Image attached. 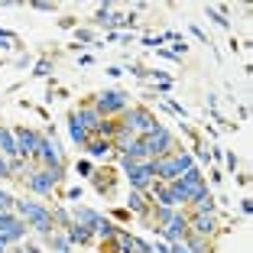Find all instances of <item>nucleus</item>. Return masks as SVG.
Masks as SVG:
<instances>
[{"label": "nucleus", "instance_id": "1", "mask_svg": "<svg viewBox=\"0 0 253 253\" xmlns=\"http://www.w3.org/2000/svg\"><path fill=\"white\" fill-rule=\"evenodd\" d=\"M114 159L120 163V172L126 175L130 188H136V192H149V188H153V182H156V175H153V159H146V163H136V159L117 156V153H114Z\"/></svg>", "mask_w": 253, "mask_h": 253}, {"label": "nucleus", "instance_id": "2", "mask_svg": "<svg viewBox=\"0 0 253 253\" xmlns=\"http://www.w3.org/2000/svg\"><path fill=\"white\" fill-rule=\"evenodd\" d=\"M91 104H94V111L101 117H120L124 111H130L133 101H130V91H124V88H104L91 97Z\"/></svg>", "mask_w": 253, "mask_h": 253}, {"label": "nucleus", "instance_id": "3", "mask_svg": "<svg viewBox=\"0 0 253 253\" xmlns=\"http://www.w3.org/2000/svg\"><path fill=\"white\" fill-rule=\"evenodd\" d=\"M117 120H120L124 126H130V130H133L140 140H143V136H149V133H156L159 126H163V124L156 120V114L149 111L146 104H130V111H124Z\"/></svg>", "mask_w": 253, "mask_h": 253}, {"label": "nucleus", "instance_id": "4", "mask_svg": "<svg viewBox=\"0 0 253 253\" xmlns=\"http://www.w3.org/2000/svg\"><path fill=\"white\" fill-rule=\"evenodd\" d=\"M36 166H42V169H55V166H68L65 159V149H62L59 136H55V126L49 124L42 133V143H39V153H36Z\"/></svg>", "mask_w": 253, "mask_h": 253}, {"label": "nucleus", "instance_id": "5", "mask_svg": "<svg viewBox=\"0 0 253 253\" xmlns=\"http://www.w3.org/2000/svg\"><path fill=\"white\" fill-rule=\"evenodd\" d=\"M23 188L30 195H39V198H55V195H59V182H55L52 172L42 169V166H36V169L23 179Z\"/></svg>", "mask_w": 253, "mask_h": 253}, {"label": "nucleus", "instance_id": "6", "mask_svg": "<svg viewBox=\"0 0 253 253\" xmlns=\"http://www.w3.org/2000/svg\"><path fill=\"white\" fill-rule=\"evenodd\" d=\"M30 237V224L23 221L16 211H7V214H0V240L7 247H16L23 240Z\"/></svg>", "mask_w": 253, "mask_h": 253}, {"label": "nucleus", "instance_id": "7", "mask_svg": "<svg viewBox=\"0 0 253 253\" xmlns=\"http://www.w3.org/2000/svg\"><path fill=\"white\" fill-rule=\"evenodd\" d=\"M143 143H146V149H149V159L169 156V153H175V149H179V143H175V133H172L169 126H159L156 133L143 136Z\"/></svg>", "mask_w": 253, "mask_h": 253}, {"label": "nucleus", "instance_id": "8", "mask_svg": "<svg viewBox=\"0 0 253 253\" xmlns=\"http://www.w3.org/2000/svg\"><path fill=\"white\" fill-rule=\"evenodd\" d=\"M13 140H16V156L36 163V153H39V143H42V133H36L33 126H16V130H13Z\"/></svg>", "mask_w": 253, "mask_h": 253}, {"label": "nucleus", "instance_id": "9", "mask_svg": "<svg viewBox=\"0 0 253 253\" xmlns=\"http://www.w3.org/2000/svg\"><path fill=\"white\" fill-rule=\"evenodd\" d=\"M188 234L205 237V240H214L217 234H221V214H188Z\"/></svg>", "mask_w": 253, "mask_h": 253}, {"label": "nucleus", "instance_id": "10", "mask_svg": "<svg viewBox=\"0 0 253 253\" xmlns=\"http://www.w3.org/2000/svg\"><path fill=\"white\" fill-rule=\"evenodd\" d=\"M91 188H94L101 198H114V192H117V175H114L111 166H97V169L91 172Z\"/></svg>", "mask_w": 253, "mask_h": 253}, {"label": "nucleus", "instance_id": "11", "mask_svg": "<svg viewBox=\"0 0 253 253\" xmlns=\"http://www.w3.org/2000/svg\"><path fill=\"white\" fill-rule=\"evenodd\" d=\"M185 234H188V214H185V208H182L163 224V234H159V237H163L166 244H175V240H185Z\"/></svg>", "mask_w": 253, "mask_h": 253}, {"label": "nucleus", "instance_id": "12", "mask_svg": "<svg viewBox=\"0 0 253 253\" xmlns=\"http://www.w3.org/2000/svg\"><path fill=\"white\" fill-rule=\"evenodd\" d=\"M84 153H88L91 163H104V166L114 159V146H111V140H101V136H91L88 146H84Z\"/></svg>", "mask_w": 253, "mask_h": 253}, {"label": "nucleus", "instance_id": "13", "mask_svg": "<svg viewBox=\"0 0 253 253\" xmlns=\"http://www.w3.org/2000/svg\"><path fill=\"white\" fill-rule=\"evenodd\" d=\"M72 221L75 224H84V227H91V231H94L97 224L104 221V214H101V211H94V208H88V205H82V201H75V205H72Z\"/></svg>", "mask_w": 253, "mask_h": 253}, {"label": "nucleus", "instance_id": "14", "mask_svg": "<svg viewBox=\"0 0 253 253\" xmlns=\"http://www.w3.org/2000/svg\"><path fill=\"white\" fill-rule=\"evenodd\" d=\"M75 117H78V120H82V124H84V130H88L91 136L97 133V126H101V120H104V117H101V114L94 111V104H91V101H82V104L75 107Z\"/></svg>", "mask_w": 253, "mask_h": 253}, {"label": "nucleus", "instance_id": "15", "mask_svg": "<svg viewBox=\"0 0 253 253\" xmlns=\"http://www.w3.org/2000/svg\"><path fill=\"white\" fill-rule=\"evenodd\" d=\"M149 208H153L149 195H146V192H136V188H130V195H126V211L146 221V217H149Z\"/></svg>", "mask_w": 253, "mask_h": 253}, {"label": "nucleus", "instance_id": "16", "mask_svg": "<svg viewBox=\"0 0 253 253\" xmlns=\"http://www.w3.org/2000/svg\"><path fill=\"white\" fill-rule=\"evenodd\" d=\"M68 136H72V143H78L82 149L88 146V140H91V133L84 130V124H82V120L75 117V111L68 114Z\"/></svg>", "mask_w": 253, "mask_h": 253}, {"label": "nucleus", "instance_id": "17", "mask_svg": "<svg viewBox=\"0 0 253 253\" xmlns=\"http://www.w3.org/2000/svg\"><path fill=\"white\" fill-rule=\"evenodd\" d=\"M65 237H68V244H72V247H84V244L94 240V231L84 227V224H72V227L65 231Z\"/></svg>", "mask_w": 253, "mask_h": 253}, {"label": "nucleus", "instance_id": "18", "mask_svg": "<svg viewBox=\"0 0 253 253\" xmlns=\"http://www.w3.org/2000/svg\"><path fill=\"white\" fill-rule=\"evenodd\" d=\"M188 208H192L188 214H217V198L208 192V195H201L198 201H192Z\"/></svg>", "mask_w": 253, "mask_h": 253}, {"label": "nucleus", "instance_id": "19", "mask_svg": "<svg viewBox=\"0 0 253 253\" xmlns=\"http://www.w3.org/2000/svg\"><path fill=\"white\" fill-rule=\"evenodd\" d=\"M0 156L16 159V140H13V130L0 124Z\"/></svg>", "mask_w": 253, "mask_h": 253}, {"label": "nucleus", "instance_id": "20", "mask_svg": "<svg viewBox=\"0 0 253 253\" xmlns=\"http://www.w3.org/2000/svg\"><path fill=\"white\" fill-rule=\"evenodd\" d=\"M52 221H55V227H59V231H68V227H72V208H65V205H59V201H55L52 205Z\"/></svg>", "mask_w": 253, "mask_h": 253}, {"label": "nucleus", "instance_id": "21", "mask_svg": "<svg viewBox=\"0 0 253 253\" xmlns=\"http://www.w3.org/2000/svg\"><path fill=\"white\" fill-rule=\"evenodd\" d=\"M185 247H188L192 253H214V240L195 237V234H185Z\"/></svg>", "mask_w": 253, "mask_h": 253}, {"label": "nucleus", "instance_id": "22", "mask_svg": "<svg viewBox=\"0 0 253 253\" xmlns=\"http://www.w3.org/2000/svg\"><path fill=\"white\" fill-rule=\"evenodd\" d=\"M117 231H120L117 224H114L111 217H104V221H101V224L94 227V237H101V244H107V240H114V237H117Z\"/></svg>", "mask_w": 253, "mask_h": 253}, {"label": "nucleus", "instance_id": "23", "mask_svg": "<svg viewBox=\"0 0 253 253\" xmlns=\"http://www.w3.org/2000/svg\"><path fill=\"white\" fill-rule=\"evenodd\" d=\"M45 247L52 253H72V244H68V237H65V231H55L52 237L45 240Z\"/></svg>", "mask_w": 253, "mask_h": 253}, {"label": "nucleus", "instance_id": "24", "mask_svg": "<svg viewBox=\"0 0 253 253\" xmlns=\"http://www.w3.org/2000/svg\"><path fill=\"white\" fill-rule=\"evenodd\" d=\"M188 153H192L195 159H201V163H205V166H211V149H208V143H205V140H195Z\"/></svg>", "mask_w": 253, "mask_h": 253}, {"label": "nucleus", "instance_id": "25", "mask_svg": "<svg viewBox=\"0 0 253 253\" xmlns=\"http://www.w3.org/2000/svg\"><path fill=\"white\" fill-rule=\"evenodd\" d=\"M49 72H52V59H49V55H42V59L33 65V78H49Z\"/></svg>", "mask_w": 253, "mask_h": 253}, {"label": "nucleus", "instance_id": "26", "mask_svg": "<svg viewBox=\"0 0 253 253\" xmlns=\"http://www.w3.org/2000/svg\"><path fill=\"white\" fill-rule=\"evenodd\" d=\"M205 16H208V20H214L221 30H231V20H227V16H224L217 7H205Z\"/></svg>", "mask_w": 253, "mask_h": 253}, {"label": "nucleus", "instance_id": "27", "mask_svg": "<svg viewBox=\"0 0 253 253\" xmlns=\"http://www.w3.org/2000/svg\"><path fill=\"white\" fill-rule=\"evenodd\" d=\"M97 166L91 163V159H78V163H75V172H78V175H82V179H91V172H94Z\"/></svg>", "mask_w": 253, "mask_h": 253}, {"label": "nucleus", "instance_id": "28", "mask_svg": "<svg viewBox=\"0 0 253 253\" xmlns=\"http://www.w3.org/2000/svg\"><path fill=\"white\" fill-rule=\"evenodd\" d=\"M13 201H16V195H10V192H3V188H0V214L13 211Z\"/></svg>", "mask_w": 253, "mask_h": 253}, {"label": "nucleus", "instance_id": "29", "mask_svg": "<svg viewBox=\"0 0 253 253\" xmlns=\"http://www.w3.org/2000/svg\"><path fill=\"white\" fill-rule=\"evenodd\" d=\"M33 10H39V13H55L59 10V3L55 0H36V3H30Z\"/></svg>", "mask_w": 253, "mask_h": 253}, {"label": "nucleus", "instance_id": "30", "mask_svg": "<svg viewBox=\"0 0 253 253\" xmlns=\"http://www.w3.org/2000/svg\"><path fill=\"white\" fill-rule=\"evenodd\" d=\"M136 23H140V13H136V10H130V13H124V23H120V30H133Z\"/></svg>", "mask_w": 253, "mask_h": 253}, {"label": "nucleus", "instance_id": "31", "mask_svg": "<svg viewBox=\"0 0 253 253\" xmlns=\"http://www.w3.org/2000/svg\"><path fill=\"white\" fill-rule=\"evenodd\" d=\"M224 163H227V172H237V166H240V159H237V153H227V149H224Z\"/></svg>", "mask_w": 253, "mask_h": 253}, {"label": "nucleus", "instance_id": "32", "mask_svg": "<svg viewBox=\"0 0 253 253\" xmlns=\"http://www.w3.org/2000/svg\"><path fill=\"white\" fill-rule=\"evenodd\" d=\"M188 33H192V36H195V39H198V42H201V45H211V39H208V33L201 30V26H188Z\"/></svg>", "mask_w": 253, "mask_h": 253}, {"label": "nucleus", "instance_id": "33", "mask_svg": "<svg viewBox=\"0 0 253 253\" xmlns=\"http://www.w3.org/2000/svg\"><path fill=\"white\" fill-rule=\"evenodd\" d=\"M140 42L146 45V49H156V52H159V49H163V36H143Z\"/></svg>", "mask_w": 253, "mask_h": 253}, {"label": "nucleus", "instance_id": "34", "mask_svg": "<svg viewBox=\"0 0 253 253\" xmlns=\"http://www.w3.org/2000/svg\"><path fill=\"white\" fill-rule=\"evenodd\" d=\"M82 185H72V188H68V192H62V198H68V201H72V205H75V201H82Z\"/></svg>", "mask_w": 253, "mask_h": 253}, {"label": "nucleus", "instance_id": "35", "mask_svg": "<svg viewBox=\"0 0 253 253\" xmlns=\"http://www.w3.org/2000/svg\"><path fill=\"white\" fill-rule=\"evenodd\" d=\"M111 221H114V224H126V221H130V211H126V208H117V211L111 214Z\"/></svg>", "mask_w": 253, "mask_h": 253}, {"label": "nucleus", "instance_id": "36", "mask_svg": "<svg viewBox=\"0 0 253 253\" xmlns=\"http://www.w3.org/2000/svg\"><path fill=\"white\" fill-rule=\"evenodd\" d=\"M0 179H10V159L0 156Z\"/></svg>", "mask_w": 253, "mask_h": 253}, {"label": "nucleus", "instance_id": "37", "mask_svg": "<svg viewBox=\"0 0 253 253\" xmlns=\"http://www.w3.org/2000/svg\"><path fill=\"white\" fill-rule=\"evenodd\" d=\"M250 211H253V198H240V214H250Z\"/></svg>", "mask_w": 253, "mask_h": 253}, {"label": "nucleus", "instance_id": "38", "mask_svg": "<svg viewBox=\"0 0 253 253\" xmlns=\"http://www.w3.org/2000/svg\"><path fill=\"white\" fill-rule=\"evenodd\" d=\"M156 91H159V94H169V91H172V78H166V82H156Z\"/></svg>", "mask_w": 253, "mask_h": 253}, {"label": "nucleus", "instance_id": "39", "mask_svg": "<svg viewBox=\"0 0 253 253\" xmlns=\"http://www.w3.org/2000/svg\"><path fill=\"white\" fill-rule=\"evenodd\" d=\"M23 250H26V253H42V247L33 244V240H23Z\"/></svg>", "mask_w": 253, "mask_h": 253}, {"label": "nucleus", "instance_id": "40", "mask_svg": "<svg viewBox=\"0 0 253 253\" xmlns=\"http://www.w3.org/2000/svg\"><path fill=\"white\" fill-rule=\"evenodd\" d=\"M104 72H107V75H111V78H120V75H124V65H107V68H104Z\"/></svg>", "mask_w": 253, "mask_h": 253}, {"label": "nucleus", "instance_id": "41", "mask_svg": "<svg viewBox=\"0 0 253 253\" xmlns=\"http://www.w3.org/2000/svg\"><path fill=\"white\" fill-rule=\"evenodd\" d=\"M62 30H75V16H65V20H59Z\"/></svg>", "mask_w": 253, "mask_h": 253}, {"label": "nucleus", "instance_id": "42", "mask_svg": "<svg viewBox=\"0 0 253 253\" xmlns=\"http://www.w3.org/2000/svg\"><path fill=\"white\" fill-rule=\"evenodd\" d=\"M124 45H130V42H136V33H124V36H117Z\"/></svg>", "mask_w": 253, "mask_h": 253}, {"label": "nucleus", "instance_id": "43", "mask_svg": "<svg viewBox=\"0 0 253 253\" xmlns=\"http://www.w3.org/2000/svg\"><path fill=\"white\" fill-rule=\"evenodd\" d=\"M30 62H33V55L26 52V55H20V59H16V65H20V68H26V65H30Z\"/></svg>", "mask_w": 253, "mask_h": 253}, {"label": "nucleus", "instance_id": "44", "mask_svg": "<svg viewBox=\"0 0 253 253\" xmlns=\"http://www.w3.org/2000/svg\"><path fill=\"white\" fill-rule=\"evenodd\" d=\"M91 62H94V55H88V52L78 55V65H91Z\"/></svg>", "mask_w": 253, "mask_h": 253}, {"label": "nucleus", "instance_id": "45", "mask_svg": "<svg viewBox=\"0 0 253 253\" xmlns=\"http://www.w3.org/2000/svg\"><path fill=\"white\" fill-rule=\"evenodd\" d=\"M153 253H169V244H166V240H163V244H156V247H153Z\"/></svg>", "mask_w": 253, "mask_h": 253}, {"label": "nucleus", "instance_id": "46", "mask_svg": "<svg viewBox=\"0 0 253 253\" xmlns=\"http://www.w3.org/2000/svg\"><path fill=\"white\" fill-rule=\"evenodd\" d=\"M10 253H26V250H23V244H16V247H10Z\"/></svg>", "mask_w": 253, "mask_h": 253}]
</instances>
